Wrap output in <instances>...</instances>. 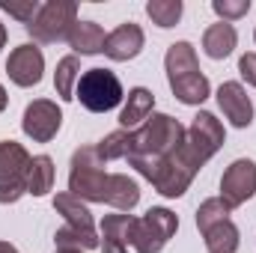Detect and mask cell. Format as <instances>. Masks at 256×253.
I'll list each match as a JSON object with an SVG mask.
<instances>
[{
	"label": "cell",
	"instance_id": "3957f363",
	"mask_svg": "<svg viewBox=\"0 0 256 253\" xmlns=\"http://www.w3.org/2000/svg\"><path fill=\"white\" fill-rule=\"evenodd\" d=\"M110 173L104 170V161L98 158L96 146H80L72 155V170H68V194L86 202H104Z\"/></svg>",
	"mask_w": 256,
	"mask_h": 253
},
{
	"label": "cell",
	"instance_id": "ba28073f",
	"mask_svg": "<svg viewBox=\"0 0 256 253\" xmlns=\"http://www.w3.org/2000/svg\"><path fill=\"white\" fill-rule=\"evenodd\" d=\"M30 155L21 143L3 140L0 143V202H18L27 194V170Z\"/></svg>",
	"mask_w": 256,
	"mask_h": 253
},
{
	"label": "cell",
	"instance_id": "d6a6232c",
	"mask_svg": "<svg viewBox=\"0 0 256 253\" xmlns=\"http://www.w3.org/2000/svg\"><path fill=\"white\" fill-rule=\"evenodd\" d=\"M254 39H256V33H254Z\"/></svg>",
	"mask_w": 256,
	"mask_h": 253
},
{
	"label": "cell",
	"instance_id": "83f0119b",
	"mask_svg": "<svg viewBox=\"0 0 256 253\" xmlns=\"http://www.w3.org/2000/svg\"><path fill=\"white\" fill-rule=\"evenodd\" d=\"M238 72H242V78L256 86V54H244L242 60H238Z\"/></svg>",
	"mask_w": 256,
	"mask_h": 253
},
{
	"label": "cell",
	"instance_id": "e0dca14e",
	"mask_svg": "<svg viewBox=\"0 0 256 253\" xmlns=\"http://www.w3.org/2000/svg\"><path fill=\"white\" fill-rule=\"evenodd\" d=\"M236 42H238V33H236V27L226 24V21H218V24H212V27L202 33V51H206L212 60L230 57L232 48H236Z\"/></svg>",
	"mask_w": 256,
	"mask_h": 253
},
{
	"label": "cell",
	"instance_id": "603a6c76",
	"mask_svg": "<svg viewBox=\"0 0 256 253\" xmlns=\"http://www.w3.org/2000/svg\"><path fill=\"white\" fill-rule=\"evenodd\" d=\"M146 15L158 24V27H176L182 18V0H149L146 3Z\"/></svg>",
	"mask_w": 256,
	"mask_h": 253
},
{
	"label": "cell",
	"instance_id": "30bf717a",
	"mask_svg": "<svg viewBox=\"0 0 256 253\" xmlns=\"http://www.w3.org/2000/svg\"><path fill=\"white\" fill-rule=\"evenodd\" d=\"M60 122H63L60 108H57L54 102H48V98H36V102L27 104L24 120H21V128H24V134L33 137L36 143H48V140L57 137Z\"/></svg>",
	"mask_w": 256,
	"mask_h": 253
},
{
	"label": "cell",
	"instance_id": "f1b7e54d",
	"mask_svg": "<svg viewBox=\"0 0 256 253\" xmlns=\"http://www.w3.org/2000/svg\"><path fill=\"white\" fill-rule=\"evenodd\" d=\"M0 253H18V248L9 244V242H0Z\"/></svg>",
	"mask_w": 256,
	"mask_h": 253
},
{
	"label": "cell",
	"instance_id": "7402d4cb",
	"mask_svg": "<svg viewBox=\"0 0 256 253\" xmlns=\"http://www.w3.org/2000/svg\"><path fill=\"white\" fill-rule=\"evenodd\" d=\"M134 220H137V218H131V214H108V218L102 220V238H104V244L128 248V244H131Z\"/></svg>",
	"mask_w": 256,
	"mask_h": 253
},
{
	"label": "cell",
	"instance_id": "4316f807",
	"mask_svg": "<svg viewBox=\"0 0 256 253\" xmlns=\"http://www.w3.org/2000/svg\"><path fill=\"white\" fill-rule=\"evenodd\" d=\"M212 9L230 24V21H236V18H242V15L250 12V0H214Z\"/></svg>",
	"mask_w": 256,
	"mask_h": 253
},
{
	"label": "cell",
	"instance_id": "1f68e13d",
	"mask_svg": "<svg viewBox=\"0 0 256 253\" xmlns=\"http://www.w3.org/2000/svg\"><path fill=\"white\" fill-rule=\"evenodd\" d=\"M54 253H84V250H63V248H57Z\"/></svg>",
	"mask_w": 256,
	"mask_h": 253
},
{
	"label": "cell",
	"instance_id": "2e32d148",
	"mask_svg": "<svg viewBox=\"0 0 256 253\" xmlns=\"http://www.w3.org/2000/svg\"><path fill=\"white\" fill-rule=\"evenodd\" d=\"M66 42L72 45L74 54H102L108 36H104V30H102L96 21H78V24L72 27V33H68Z\"/></svg>",
	"mask_w": 256,
	"mask_h": 253
},
{
	"label": "cell",
	"instance_id": "484cf974",
	"mask_svg": "<svg viewBox=\"0 0 256 253\" xmlns=\"http://www.w3.org/2000/svg\"><path fill=\"white\" fill-rule=\"evenodd\" d=\"M0 9L9 12L12 18H18L24 27L39 15V3H36V0H0Z\"/></svg>",
	"mask_w": 256,
	"mask_h": 253
},
{
	"label": "cell",
	"instance_id": "9a60e30c",
	"mask_svg": "<svg viewBox=\"0 0 256 253\" xmlns=\"http://www.w3.org/2000/svg\"><path fill=\"white\" fill-rule=\"evenodd\" d=\"M54 208L66 218V226H72V230H78V232H84V236H96L92 214H90V208H86L78 196H72V194H57V196H54Z\"/></svg>",
	"mask_w": 256,
	"mask_h": 253
},
{
	"label": "cell",
	"instance_id": "44dd1931",
	"mask_svg": "<svg viewBox=\"0 0 256 253\" xmlns=\"http://www.w3.org/2000/svg\"><path fill=\"white\" fill-rule=\"evenodd\" d=\"M78 80H80V60L74 54H68V57H63L57 63V72H54V86H57V96L63 102H72L74 98Z\"/></svg>",
	"mask_w": 256,
	"mask_h": 253
},
{
	"label": "cell",
	"instance_id": "8992f818",
	"mask_svg": "<svg viewBox=\"0 0 256 253\" xmlns=\"http://www.w3.org/2000/svg\"><path fill=\"white\" fill-rule=\"evenodd\" d=\"M74 24H78V3L74 0H48L39 6V15L27 24V33L36 42L51 45V42L68 39Z\"/></svg>",
	"mask_w": 256,
	"mask_h": 253
},
{
	"label": "cell",
	"instance_id": "7a4b0ae2",
	"mask_svg": "<svg viewBox=\"0 0 256 253\" xmlns=\"http://www.w3.org/2000/svg\"><path fill=\"white\" fill-rule=\"evenodd\" d=\"M167 80H170V90L173 96L182 102V104H202L208 98V78L200 72L196 63V54H194L191 42H176L167 48Z\"/></svg>",
	"mask_w": 256,
	"mask_h": 253
},
{
	"label": "cell",
	"instance_id": "d4e9b609",
	"mask_svg": "<svg viewBox=\"0 0 256 253\" xmlns=\"http://www.w3.org/2000/svg\"><path fill=\"white\" fill-rule=\"evenodd\" d=\"M54 244L63 250H92V248H98V236H84L72 226H63V230H57Z\"/></svg>",
	"mask_w": 256,
	"mask_h": 253
},
{
	"label": "cell",
	"instance_id": "4fadbf2b",
	"mask_svg": "<svg viewBox=\"0 0 256 253\" xmlns=\"http://www.w3.org/2000/svg\"><path fill=\"white\" fill-rule=\"evenodd\" d=\"M218 104H220L224 116H226L236 128H248L254 122V104H250V96H248V90H244L242 84H236V80L220 84V90H218Z\"/></svg>",
	"mask_w": 256,
	"mask_h": 253
},
{
	"label": "cell",
	"instance_id": "cb8c5ba5",
	"mask_svg": "<svg viewBox=\"0 0 256 253\" xmlns=\"http://www.w3.org/2000/svg\"><path fill=\"white\" fill-rule=\"evenodd\" d=\"M96 152H98V158L102 161H116V158H128V152H131V131L126 128H120V131H114V134H108L98 146H96Z\"/></svg>",
	"mask_w": 256,
	"mask_h": 253
},
{
	"label": "cell",
	"instance_id": "ffe728a7",
	"mask_svg": "<svg viewBox=\"0 0 256 253\" xmlns=\"http://www.w3.org/2000/svg\"><path fill=\"white\" fill-rule=\"evenodd\" d=\"M54 188V161L48 155H36L27 170V194L42 196Z\"/></svg>",
	"mask_w": 256,
	"mask_h": 253
},
{
	"label": "cell",
	"instance_id": "f546056e",
	"mask_svg": "<svg viewBox=\"0 0 256 253\" xmlns=\"http://www.w3.org/2000/svg\"><path fill=\"white\" fill-rule=\"evenodd\" d=\"M3 110H6V90L0 86V114H3Z\"/></svg>",
	"mask_w": 256,
	"mask_h": 253
},
{
	"label": "cell",
	"instance_id": "6da1fadb",
	"mask_svg": "<svg viewBox=\"0 0 256 253\" xmlns=\"http://www.w3.org/2000/svg\"><path fill=\"white\" fill-rule=\"evenodd\" d=\"M185 143V128L170 114H152L140 128L131 131V152L128 164L152 182L155 170Z\"/></svg>",
	"mask_w": 256,
	"mask_h": 253
},
{
	"label": "cell",
	"instance_id": "52a82bcc",
	"mask_svg": "<svg viewBox=\"0 0 256 253\" xmlns=\"http://www.w3.org/2000/svg\"><path fill=\"white\" fill-rule=\"evenodd\" d=\"M176 230H179V218L170 208H149L143 218L134 220L131 244L137 253H161Z\"/></svg>",
	"mask_w": 256,
	"mask_h": 253
},
{
	"label": "cell",
	"instance_id": "4dcf8cb0",
	"mask_svg": "<svg viewBox=\"0 0 256 253\" xmlns=\"http://www.w3.org/2000/svg\"><path fill=\"white\" fill-rule=\"evenodd\" d=\"M3 45H6V27L0 24V48H3Z\"/></svg>",
	"mask_w": 256,
	"mask_h": 253
},
{
	"label": "cell",
	"instance_id": "9c48e42d",
	"mask_svg": "<svg viewBox=\"0 0 256 253\" xmlns=\"http://www.w3.org/2000/svg\"><path fill=\"white\" fill-rule=\"evenodd\" d=\"M256 194V164L250 158H238L226 167L224 179H220V200L224 206L232 212L238 206H244Z\"/></svg>",
	"mask_w": 256,
	"mask_h": 253
},
{
	"label": "cell",
	"instance_id": "5bb4252c",
	"mask_svg": "<svg viewBox=\"0 0 256 253\" xmlns=\"http://www.w3.org/2000/svg\"><path fill=\"white\" fill-rule=\"evenodd\" d=\"M140 51H143V30H140V24L128 21V24H120L114 33H108L104 54H108L110 60L128 63V60H134Z\"/></svg>",
	"mask_w": 256,
	"mask_h": 253
},
{
	"label": "cell",
	"instance_id": "ac0fdd59",
	"mask_svg": "<svg viewBox=\"0 0 256 253\" xmlns=\"http://www.w3.org/2000/svg\"><path fill=\"white\" fill-rule=\"evenodd\" d=\"M152 108H155V96L146 86H134L128 92V102H126V108H122V114H120L122 128L131 131V128H137L140 122H146L152 116Z\"/></svg>",
	"mask_w": 256,
	"mask_h": 253
},
{
	"label": "cell",
	"instance_id": "d6986e66",
	"mask_svg": "<svg viewBox=\"0 0 256 253\" xmlns=\"http://www.w3.org/2000/svg\"><path fill=\"white\" fill-rule=\"evenodd\" d=\"M104 202L120 208V212H131L140 202V188L134 179H128L122 173H110L108 179V190H104Z\"/></svg>",
	"mask_w": 256,
	"mask_h": 253
},
{
	"label": "cell",
	"instance_id": "277c9868",
	"mask_svg": "<svg viewBox=\"0 0 256 253\" xmlns=\"http://www.w3.org/2000/svg\"><path fill=\"white\" fill-rule=\"evenodd\" d=\"M196 226L206 238L208 253H236L238 250V226L230 220V208L220 196L206 200L196 208Z\"/></svg>",
	"mask_w": 256,
	"mask_h": 253
},
{
	"label": "cell",
	"instance_id": "7c38bea8",
	"mask_svg": "<svg viewBox=\"0 0 256 253\" xmlns=\"http://www.w3.org/2000/svg\"><path fill=\"white\" fill-rule=\"evenodd\" d=\"M185 140L191 143L194 149L208 161L220 146H224V126L214 120V114H208V110H200L196 116H194L191 128L185 131Z\"/></svg>",
	"mask_w": 256,
	"mask_h": 253
},
{
	"label": "cell",
	"instance_id": "5b68a950",
	"mask_svg": "<svg viewBox=\"0 0 256 253\" xmlns=\"http://www.w3.org/2000/svg\"><path fill=\"white\" fill-rule=\"evenodd\" d=\"M74 98L92 114H108L122 102V84L110 68H90L74 86Z\"/></svg>",
	"mask_w": 256,
	"mask_h": 253
},
{
	"label": "cell",
	"instance_id": "8fae6325",
	"mask_svg": "<svg viewBox=\"0 0 256 253\" xmlns=\"http://www.w3.org/2000/svg\"><path fill=\"white\" fill-rule=\"evenodd\" d=\"M6 72H9L12 84L36 86L42 80V72H45V57L36 45H18L6 60Z\"/></svg>",
	"mask_w": 256,
	"mask_h": 253
}]
</instances>
